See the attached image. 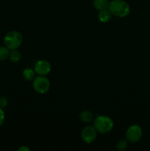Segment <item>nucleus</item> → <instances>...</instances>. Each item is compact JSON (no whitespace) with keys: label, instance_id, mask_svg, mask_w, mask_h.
<instances>
[{"label":"nucleus","instance_id":"nucleus-1","mask_svg":"<svg viewBox=\"0 0 150 151\" xmlns=\"http://www.w3.org/2000/svg\"><path fill=\"white\" fill-rule=\"evenodd\" d=\"M108 10L113 16L119 18H125L130 13L129 4L124 0H112L110 1Z\"/></svg>","mask_w":150,"mask_h":151},{"label":"nucleus","instance_id":"nucleus-2","mask_svg":"<svg viewBox=\"0 0 150 151\" xmlns=\"http://www.w3.org/2000/svg\"><path fill=\"white\" fill-rule=\"evenodd\" d=\"M93 126L99 134H106L113 129L114 122L111 118L106 115H98L93 121Z\"/></svg>","mask_w":150,"mask_h":151},{"label":"nucleus","instance_id":"nucleus-3","mask_svg":"<svg viewBox=\"0 0 150 151\" xmlns=\"http://www.w3.org/2000/svg\"><path fill=\"white\" fill-rule=\"evenodd\" d=\"M23 42V36L19 31L11 30L4 38V44L10 50H18Z\"/></svg>","mask_w":150,"mask_h":151},{"label":"nucleus","instance_id":"nucleus-4","mask_svg":"<svg viewBox=\"0 0 150 151\" xmlns=\"http://www.w3.org/2000/svg\"><path fill=\"white\" fill-rule=\"evenodd\" d=\"M32 87L36 93L44 94L49 90L50 81L46 76L38 75L32 81Z\"/></svg>","mask_w":150,"mask_h":151},{"label":"nucleus","instance_id":"nucleus-5","mask_svg":"<svg viewBox=\"0 0 150 151\" xmlns=\"http://www.w3.org/2000/svg\"><path fill=\"white\" fill-rule=\"evenodd\" d=\"M143 137V130L138 125H132L127 128L125 133L126 139L130 143H137Z\"/></svg>","mask_w":150,"mask_h":151},{"label":"nucleus","instance_id":"nucleus-6","mask_svg":"<svg viewBox=\"0 0 150 151\" xmlns=\"http://www.w3.org/2000/svg\"><path fill=\"white\" fill-rule=\"evenodd\" d=\"M97 131L94 126H85L81 131V139L86 144H91L96 140L97 137Z\"/></svg>","mask_w":150,"mask_h":151},{"label":"nucleus","instance_id":"nucleus-7","mask_svg":"<svg viewBox=\"0 0 150 151\" xmlns=\"http://www.w3.org/2000/svg\"><path fill=\"white\" fill-rule=\"evenodd\" d=\"M34 69L38 75L46 76L51 72V65L48 60H40L35 63Z\"/></svg>","mask_w":150,"mask_h":151},{"label":"nucleus","instance_id":"nucleus-8","mask_svg":"<svg viewBox=\"0 0 150 151\" xmlns=\"http://www.w3.org/2000/svg\"><path fill=\"white\" fill-rule=\"evenodd\" d=\"M112 16H113V15H112V13H110L108 9L99 11L98 19L101 23H107V22H109L111 20Z\"/></svg>","mask_w":150,"mask_h":151},{"label":"nucleus","instance_id":"nucleus-9","mask_svg":"<svg viewBox=\"0 0 150 151\" xmlns=\"http://www.w3.org/2000/svg\"><path fill=\"white\" fill-rule=\"evenodd\" d=\"M94 115L93 112L89 110H84L79 114V119L84 122V123H91L93 122L94 119Z\"/></svg>","mask_w":150,"mask_h":151},{"label":"nucleus","instance_id":"nucleus-10","mask_svg":"<svg viewBox=\"0 0 150 151\" xmlns=\"http://www.w3.org/2000/svg\"><path fill=\"white\" fill-rule=\"evenodd\" d=\"M109 3V0H93V5L94 8L99 11L108 9Z\"/></svg>","mask_w":150,"mask_h":151},{"label":"nucleus","instance_id":"nucleus-11","mask_svg":"<svg viewBox=\"0 0 150 151\" xmlns=\"http://www.w3.org/2000/svg\"><path fill=\"white\" fill-rule=\"evenodd\" d=\"M36 72L35 69L32 68H25L22 72L23 78L27 81H33V80L36 78Z\"/></svg>","mask_w":150,"mask_h":151},{"label":"nucleus","instance_id":"nucleus-12","mask_svg":"<svg viewBox=\"0 0 150 151\" xmlns=\"http://www.w3.org/2000/svg\"><path fill=\"white\" fill-rule=\"evenodd\" d=\"M9 59L10 60V61L13 63H17L21 59V55L19 51H18V50H10V56H9Z\"/></svg>","mask_w":150,"mask_h":151},{"label":"nucleus","instance_id":"nucleus-13","mask_svg":"<svg viewBox=\"0 0 150 151\" xmlns=\"http://www.w3.org/2000/svg\"><path fill=\"white\" fill-rule=\"evenodd\" d=\"M10 50L6 46H1L0 47V60L3 61L9 58Z\"/></svg>","mask_w":150,"mask_h":151},{"label":"nucleus","instance_id":"nucleus-14","mask_svg":"<svg viewBox=\"0 0 150 151\" xmlns=\"http://www.w3.org/2000/svg\"><path fill=\"white\" fill-rule=\"evenodd\" d=\"M128 142H129L126 139H121L116 144V149L119 151H124L126 150L128 147Z\"/></svg>","mask_w":150,"mask_h":151},{"label":"nucleus","instance_id":"nucleus-15","mask_svg":"<svg viewBox=\"0 0 150 151\" xmlns=\"http://www.w3.org/2000/svg\"><path fill=\"white\" fill-rule=\"evenodd\" d=\"M8 105V100L6 97H0V108L2 109H4V108H6Z\"/></svg>","mask_w":150,"mask_h":151},{"label":"nucleus","instance_id":"nucleus-16","mask_svg":"<svg viewBox=\"0 0 150 151\" xmlns=\"http://www.w3.org/2000/svg\"><path fill=\"white\" fill-rule=\"evenodd\" d=\"M5 119V114H4V110L0 108V127L3 125Z\"/></svg>","mask_w":150,"mask_h":151},{"label":"nucleus","instance_id":"nucleus-17","mask_svg":"<svg viewBox=\"0 0 150 151\" xmlns=\"http://www.w3.org/2000/svg\"><path fill=\"white\" fill-rule=\"evenodd\" d=\"M30 148L26 145H22L18 148V151H29Z\"/></svg>","mask_w":150,"mask_h":151}]
</instances>
